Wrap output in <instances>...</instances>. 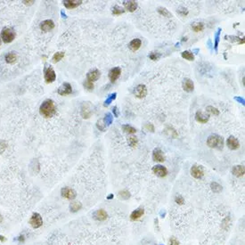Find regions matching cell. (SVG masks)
<instances>
[{"instance_id":"obj_38","label":"cell","mask_w":245,"mask_h":245,"mask_svg":"<svg viewBox=\"0 0 245 245\" xmlns=\"http://www.w3.org/2000/svg\"><path fill=\"white\" fill-rule=\"evenodd\" d=\"M128 143H129V145L131 146V147H136V146H137V138L136 137H129V139H128Z\"/></svg>"},{"instance_id":"obj_56","label":"cell","mask_w":245,"mask_h":245,"mask_svg":"<svg viewBox=\"0 0 245 245\" xmlns=\"http://www.w3.org/2000/svg\"><path fill=\"white\" fill-rule=\"evenodd\" d=\"M187 40V38H183V41H186Z\"/></svg>"},{"instance_id":"obj_10","label":"cell","mask_w":245,"mask_h":245,"mask_svg":"<svg viewBox=\"0 0 245 245\" xmlns=\"http://www.w3.org/2000/svg\"><path fill=\"white\" fill-rule=\"evenodd\" d=\"M57 93L60 95H70L72 93V87H71V85L70 83H63L61 85V87L58 88Z\"/></svg>"},{"instance_id":"obj_40","label":"cell","mask_w":245,"mask_h":245,"mask_svg":"<svg viewBox=\"0 0 245 245\" xmlns=\"http://www.w3.org/2000/svg\"><path fill=\"white\" fill-rule=\"evenodd\" d=\"M206 111H207L208 112H209L210 114H213V115L219 114V111H218L217 108L213 107V106H210V105L206 108Z\"/></svg>"},{"instance_id":"obj_50","label":"cell","mask_w":245,"mask_h":245,"mask_svg":"<svg viewBox=\"0 0 245 245\" xmlns=\"http://www.w3.org/2000/svg\"><path fill=\"white\" fill-rule=\"evenodd\" d=\"M6 238L5 237L4 235H1V234H0V242L4 243V242H6Z\"/></svg>"},{"instance_id":"obj_30","label":"cell","mask_w":245,"mask_h":245,"mask_svg":"<svg viewBox=\"0 0 245 245\" xmlns=\"http://www.w3.org/2000/svg\"><path fill=\"white\" fill-rule=\"evenodd\" d=\"M122 129L124 132H126V133H129V134H135V133L137 132V129H136L135 128H133L132 126H130V125H128V124H126V125H123Z\"/></svg>"},{"instance_id":"obj_22","label":"cell","mask_w":245,"mask_h":245,"mask_svg":"<svg viewBox=\"0 0 245 245\" xmlns=\"http://www.w3.org/2000/svg\"><path fill=\"white\" fill-rule=\"evenodd\" d=\"M232 173L236 176H243L244 175V166L236 165L232 169Z\"/></svg>"},{"instance_id":"obj_15","label":"cell","mask_w":245,"mask_h":245,"mask_svg":"<svg viewBox=\"0 0 245 245\" xmlns=\"http://www.w3.org/2000/svg\"><path fill=\"white\" fill-rule=\"evenodd\" d=\"M226 145L228 146V148L231 149V150H237L238 148L240 147L239 141L234 137H233V136H231V137L227 138Z\"/></svg>"},{"instance_id":"obj_3","label":"cell","mask_w":245,"mask_h":245,"mask_svg":"<svg viewBox=\"0 0 245 245\" xmlns=\"http://www.w3.org/2000/svg\"><path fill=\"white\" fill-rule=\"evenodd\" d=\"M1 38L5 43H11L15 38V32L11 28H4L1 32Z\"/></svg>"},{"instance_id":"obj_24","label":"cell","mask_w":245,"mask_h":245,"mask_svg":"<svg viewBox=\"0 0 245 245\" xmlns=\"http://www.w3.org/2000/svg\"><path fill=\"white\" fill-rule=\"evenodd\" d=\"M141 45H142V41L139 38H135L129 43V46L130 50H132V51H137L138 49L140 48Z\"/></svg>"},{"instance_id":"obj_52","label":"cell","mask_w":245,"mask_h":245,"mask_svg":"<svg viewBox=\"0 0 245 245\" xmlns=\"http://www.w3.org/2000/svg\"><path fill=\"white\" fill-rule=\"evenodd\" d=\"M61 16H62V18H67V16H66L65 13H64L63 11H61Z\"/></svg>"},{"instance_id":"obj_4","label":"cell","mask_w":245,"mask_h":245,"mask_svg":"<svg viewBox=\"0 0 245 245\" xmlns=\"http://www.w3.org/2000/svg\"><path fill=\"white\" fill-rule=\"evenodd\" d=\"M29 224L31 225V226L34 229H38L39 227L42 226L43 225V219L41 215L38 213V212H34L31 215V218L29 220Z\"/></svg>"},{"instance_id":"obj_13","label":"cell","mask_w":245,"mask_h":245,"mask_svg":"<svg viewBox=\"0 0 245 245\" xmlns=\"http://www.w3.org/2000/svg\"><path fill=\"white\" fill-rule=\"evenodd\" d=\"M120 74H121V69L120 67H115V68L110 70V72H109V78L113 83V82H115L120 78Z\"/></svg>"},{"instance_id":"obj_18","label":"cell","mask_w":245,"mask_h":245,"mask_svg":"<svg viewBox=\"0 0 245 245\" xmlns=\"http://www.w3.org/2000/svg\"><path fill=\"white\" fill-rule=\"evenodd\" d=\"M123 6H125L126 10H128L129 12H134L137 8V3L136 1H133V0L124 1L123 2Z\"/></svg>"},{"instance_id":"obj_26","label":"cell","mask_w":245,"mask_h":245,"mask_svg":"<svg viewBox=\"0 0 245 245\" xmlns=\"http://www.w3.org/2000/svg\"><path fill=\"white\" fill-rule=\"evenodd\" d=\"M81 208H82V204L80 202H78V201H72L70 204V209L73 213L78 212L79 209H81Z\"/></svg>"},{"instance_id":"obj_19","label":"cell","mask_w":245,"mask_h":245,"mask_svg":"<svg viewBox=\"0 0 245 245\" xmlns=\"http://www.w3.org/2000/svg\"><path fill=\"white\" fill-rule=\"evenodd\" d=\"M183 88L186 92H192L194 89V84L190 78H184L183 81Z\"/></svg>"},{"instance_id":"obj_32","label":"cell","mask_w":245,"mask_h":245,"mask_svg":"<svg viewBox=\"0 0 245 245\" xmlns=\"http://www.w3.org/2000/svg\"><path fill=\"white\" fill-rule=\"evenodd\" d=\"M63 57H64V53H63V52H57V53H55V54H54L52 60H53V62L56 63V62L61 61Z\"/></svg>"},{"instance_id":"obj_37","label":"cell","mask_w":245,"mask_h":245,"mask_svg":"<svg viewBox=\"0 0 245 245\" xmlns=\"http://www.w3.org/2000/svg\"><path fill=\"white\" fill-rule=\"evenodd\" d=\"M119 197L123 200H128L130 197V192L128 190H122L119 192Z\"/></svg>"},{"instance_id":"obj_45","label":"cell","mask_w":245,"mask_h":245,"mask_svg":"<svg viewBox=\"0 0 245 245\" xmlns=\"http://www.w3.org/2000/svg\"><path fill=\"white\" fill-rule=\"evenodd\" d=\"M177 12H178L179 15H181L182 16H185L188 15V11L184 7H180L178 10H177Z\"/></svg>"},{"instance_id":"obj_20","label":"cell","mask_w":245,"mask_h":245,"mask_svg":"<svg viewBox=\"0 0 245 245\" xmlns=\"http://www.w3.org/2000/svg\"><path fill=\"white\" fill-rule=\"evenodd\" d=\"M209 119V116L206 113H204V112H201V111H198L195 114V120L200 123L208 122Z\"/></svg>"},{"instance_id":"obj_44","label":"cell","mask_w":245,"mask_h":245,"mask_svg":"<svg viewBox=\"0 0 245 245\" xmlns=\"http://www.w3.org/2000/svg\"><path fill=\"white\" fill-rule=\"evenodd\" d=\"M96 125H97V128H98V129H100V130H102V131L105 130V127H106V125L104 124L103 120H98Z\"/></svg>"},{"instance_id":"obj_51","label":"cell","mask_w":245,"mask_h":245,"mask_svg":"<svg viewBox=\"0 0 245 245\" xmlns=\"http://www.w3.org/2000/svg\"><path fill=\"white\" fill-rule=\"evenodd\" d=\"M23 3H24V4H26V5H29V4H30V5H31V4H33V3H34V1H23Z\"/></svg>"},{"instance_id":"obj_5","label":"cell","mask_w":245,"mask_h":245,"mask_svg":"<svg viewBox=\"0 0 245 245\" xmlns=\"http://www.w3.org/2000/svg\"><path fill=\"white\" fill-rule=\"evenodd\" d=\"M61 194L63 198L67 200H73L76 198L77 192L74 189L70 187H63L61 190Z\"/></svg>"},{"instance_id":"obj_36","label":"cell","mask_w":245,"mask_h":245,"mask_svg":"<svg viewBox=\"0 0 245 245\" xmlns=\"http://www.w3.org/2000/svg\"><path fill=\"white\" fill-rule=\"evenodd\" d=\"M112 15H122L125 13V10L122 9L120 6H115L114 7L112 8Z\"/></svg>"},{"instance_id":"obj_39","label":"cell","mask_w":245,"mask_h":245,"mask_svg":"<svg viewBox=\"0 0 245 245\" xmlns=\"http://www.w3.org/2000/svg\"><path fill=\"white\" fill-rule=\"evenodd\" d=\"M161 56V54H160V53H157V52H152V53H150V54H148V57H149L151 60H153V61L158 60Z\"/></svg>"},{"instance_id":"obj_9","label":"cell","mask_w":245,"mask_h":245,"mask_svg":"<svg viewBox=\"0 0 245 245\" xmlns=\"http://www.w3.org/2000/svg\"><path fill=\"white\" fill-rule=\"evenodd\" d=\"M153 173L159 177H165L168 175V169L162 165H156L153 168Z\"/></svg>"},{"instance_id":"obj_48","label":"cell","mask_w":245,"mask_h":245,"mask_svg":"<svg viewBox=\"0 0 245 245\" xmlns=\"http://www.w3.org/2000/svg\"><path fill=\"white\" fill-rule=\"evenodd\" d=\"M146 128L147 130L151 131V132H154V126H153V124L147 123V124H146Z\"/></svg>"},{"instance_id":"obj_34","label":"cell","mask_w":245,"mask_h":245,"mask_svg":"<svg viewBox=\"0 0 245 245\" xmlns=\"http://www.w3.org/2000/svg\"><path fill=\"white\" fill-rule=\"evenodd\" d=\"M112 120H113V117H112V113H106L105 116H104V119H103V122L106 126H110L112 123Z\"/></svg>"},{"instance_id":"obj_55","label":"cell","mask_w":245,"mask_h":245,"mask_svg":"<svg viewBox=\"0 0 245 245\" xmlns=\"http://www.w3.org/2000/svg\"><path fill=\"white\" fill-rule=\"evenodd\" d=\"M193 52H195V54H198L197 52H199V49H194V50H193Z\"/></svg>"},{"instance_id":"obj_27","label":"cell","mask_w":245,"mask_h":245,"mask_svg":"<svg viewBox=\"0 0 245 245\" xmlns=\"http://www.w3.org/2000/svg\"><path fill=\"white\" fill-rule=\"evenodd\" d=\"M192 29L195 32L202 31L204 30V24L202 23H194L192 24Z\"/></svg>"},{"instance_id":"obj_41","label":"cell","mask_w":245,"mask_h":245,"mask_svg":"<svg viewBox=\"0 0 245 245\" xmlns=\"http://www.w3.org/2000/svg\"><path fill=\"white\" fill-rule=\"evenodd\" d=\"M14 242H17L18 244H23L25 243V236L24 234H20L19 236H17L14 239Z\"/></svg>"},{"instance_id":"obj_57","label":"cell","mask_w":245,"mask_h":245,"mask_svg":"<svg viewBox=\"0 0 245 245\" xmlns=\"http://www.w3.org/2000/svg\"><path fill=\"white\" fill-rule=\"evenodd\" d=\"M0 46H1V38H0Z\"/></svg>"},{"instance_id":"obj_33","label":"cell","mask_w":245,"mask_h":245,"mask_svg":"<svg viewBox=\"0 0 245 245\" xmlns=\"http://www.w3.org/2000/svg\"><path fill=\"white\" fill-rule=\"evenodd\" d=\"M210 187H211L212 191L214 192H220L222 191V186L218 184V183H217V182H212L210 184Z\"/></svg>"},{"instance_id":"obj_23","label":"cell","mask_w":245,"mask_h":245,"mask_svg":"<svg viewBox=\"0 0 245 245\" xmlns=\"http://www.w3.org/2000/svg\"><path fill=\"white\" fill-rule=\"evenodd\" d=\"M92 113V111L88 107V103H83L81 107V115L84 119H88Z\"/></svg>"},{"instance_id":"obj_21","label":"cell","mask_w":245,"mask_h":245,"mask_svg":"<svg viewBox=\"0 0 245 245\" xmlns=\"http://www.w3.org/2000/svg\"><path fill=\"white\" fill-rule=\"evenodd\" d=\"M144 213H145V209H144L143 208H138V209H137L136 210H134V211L131 213L130 215L131 220H133V221L137 220V219H139V218L144 215Z\"/></svg>"},{"instance_id":"obj_17","label":"cell","mask_w":245,"mask_h":245,"mask_svg":"<svg viewBox=\"0 0 245 245\" xmlns=\"http://www.w3.org/2000/svg\"><path fill=\"white\" fill-rule=\"evenodd\" d=\"M101 76V72H100L98 70H93L91 71H89L87 74V80L88 81H91V82H94L95 80H97L98 78Z\"/></svg>"},{"instance_id":"obj_42","label":"cell","mask_w":245,"mask_h":245,"mask_svg":"<svg viewBox=\"0 0 245 245\" xmlns=\"http://www.w3.org/2000/svg\"><path fill=\"white\" fill-rule=\"evenodd\" d=\"M175 201H176V202L177 203V204H179V205H182V204H184V197L182 196V195H180V194H177L176 197H175Z\"/></svg>"},{"instance_id":"obj_7","label":"cell","mask_w":245,"mask_h":245,"mask_svg":"<svg viewBox=\"0 0 245 245\" xmlns=\"http://www.w3.org/2000/svg\"><path fill=\"white\" fill-rule=\"evenodd\" d=\"M56 78V75L53 68L48 67L45 69V80L46 83H52Z\"/></svg>"},{"instance_id":"obj_53","label":"cell","mask_w":245,"mask_h":245,"mask_svg":"<svg viewBox=\"0 0 245 245\" xmlns=\"http://www.w3.org/2000/svg\"><path fill=\"white\" fill-rule=\"evenodd\" d=\"M113 198V194L112 193H111V194H109V196H107V199L108 200H111Z\"/></svg>"},{"instance_id":"obj_31","label":"cell","mask_w":245,"mask_h":245,"mask_svg":"<svg viewBox=\"0 0 245 245\" xmlns=\"http://www.w3.org/2000/svg\"><path fill=\"white\" fill-rule=\"evenodd\" d=\"M182 57L184 58L185 60H188V61H193L194 60V55L190 51H184L182 53Z\"/></svg>"},{"instance_id":"obj_25","label":"cell","mask_w":245,"mask_h":245,"mask_svg":"<svg viewBox=\"0 0 245 245\" xmlns=\"http://www.w3.org/2000/svg\"><path fill=\"white\" fill-rule=\"evenodd\" d=\"M5 60L7 63H14L17 60V54L15 52H10L7 53L5 56Z\"/></svg>"},{"instance_id":"obj_8","label":"cell","mask_w":245,"mask_h":245,"mask_svg":"<svg viewBox=\"0 0 245 245\" xmlns=\"http://www.w3.org/2000/svg\"><path fill=\"white\" fill-rule=\"evenodd\" d=\"M93 217L96 221L102 222V221H105L107 219L108 214L104 209H97L96 211H95L93 214Z\"/></svg>"},{"instance_id":"obj_6","label":"cell","mask_w":245,"mask_h":245,"mask_svg":"<svg viewBox=\"0 0 245 245\" xmlns=\"http://www.w3.org/2000/svg\"><path fill=\"white\" fill-rule=\"evenodd\" d=\"M134 95L136 97H137L139 99L145 98L147 95V88H146V85L140 84L137 86L134 89Z\"/></svg>"},{"instance_id":"obj_12","label":"cell","mask_w":245,"mask_h":245,"mask_svg":"<svg viewBox=\"0 0 245 245\" xmlns=\"http://www.w3.org/2000/svg\"><path fill=\"white\" fill-rule=\"evenodd\" d=\"M54 28V23L52 20H45L40 23V30L44 32H48Z\"/></svg>"},{"instance_id":"obj_43","label":"cell","mask_w":245,"mask_h":245,"mask_svg":"<svg viewBox=\"0 0 245 245\" xmlns=\"http://www.w3.org/2000/svg\"><path fill=\"white\" fill-rule=\"evenodd\" d=\"M84 87L87 89H88V90H92L93 88H94V83L91 82V81L86 80L84 82Z\"/></svg>"},{"instance_id":"obj_47","label":"cell","mask_w":245,"mask_h":245,"mask_svg":"<svg viewBox=\"0 0 245 245\" xmlns=\"http://www.w3.org/2000/svg\"><path fill=\"white\" fill-rule=\"evenodd\" d=\"M234 99L235 100L236 102H238L239 103L243 104V105H244V104H245L244 98H243V97H241V96H235V97H234Z\"/></svg>"},{"instance_id":"obj_35","label":"cell","mask_w":245,"mask_h":245,"mask_svg":"<svg viewBox=\"0 0 245 245\" xmlns=\"http://www.w3.org/2000/svg\"><path fill=\"white\" fill-rule=\"evenodd\" d=\"M116 96H117V93H113V94L110 95L107 99L104 101V103H103V105H104V106H108V105H110V104L112 103V101H114V100L116 99Z\"/></svg>"},{"instance_id":"obj_49","label":"cell","mask_w":245,"mask_h":245,"mask_svg":"<svg viewBox=\"0 0 245 245\" xmlns=\"http://www.w3.org/2000/svg\"><path fill=\"white\" fill-rule=\"evenodd\" d=\"M112 112L114 113L115 117H118V116H119V112H118V108H117V106L113 107V109H112Z\"/></svg>"},{"instance_id":"obj_16","label":"cell","mask_w":245,"mask_h":245,"mask_svg":"<svg viewBox=\"0 0 245 245\" xmlns=\"http://www.w3.org/2000/svg\"><path fill=\"white\" fill-rule=\"evenodd\" d=\"M62 3L66 8L73 9V8H76L78 6H80L82 4V1L81 0H65Z\"/></svg>"},{"instance_id":"obj_46","label":"cell","mask_w":245,"mask_h":245,"mask_svg":"<svg viewBox=\"0 0 245 245\" xmlns=\"http://www.w3.org/2000/svg\"><path fill=\"white\" fill-rule=\"evenodd\" d=\"M169 245H179V242L176 237H171L169 240Z\"/></svg>"},{"instance_id":"obj_29","label":"cell","mask_w":245,"mask_h":245,"mask_svg":"<svg viewBox=\"0 0 245 245\" xmlns=\"http://www.w3.org/2000/svg\"><path fill=\"white\" fill-rule=\"evenodd\" d=\"M158 13L161 15L164 16V17H168V18H170V17H172V15H171V13L169 12V10H167L166 8L164 7H159L158 8Z\"/></svg>"},{"instance_id":"obj_28","label":"cell","mask_w":245,"mask_h":245,"mask_svg":"<svg viewBox=\"0 0 245 245\" xmlns=\"http://www.w3.org/2000/svg\"><path fill=\"white\" fill-rule=\"evenodd\" d=\"M221 28H218L217 32L215 33V43H214V49L215 51H218V43H219V38H220V33H221Z\"/></svg>"},{"instance_id":"obj_1","label":"cell","mask_w":245,"mask_h":245,"mask_svg":"<svg viewBox=\"0 0 245 245\" xmlns=\"http://www.w3.org/2000/svg\"><path fill=\"white\" fill-rule=\"evenodd\" d=\"M56 112V108L54 105V103L53 100L47 99L44 101L42 103V104L40 105L39 108V112L43 117H45L46 119L51 118L55 114Z\"/></svg>"},{"instance_id":"obj_2","label":"cell","mask_w":245,"mask_h":245,"mask_svg":"<svg viewBox=\"0 0 245 245\" xmlns=\"http://www.w3.org/2000/svg\"><path fill=\"white\" fill-rule=\"evenodd\" d=\"M207 146L210 148H216L220 150L224 146V139L222 137L217 134L210 135L207 139Z\"/></svg>"},{"instance_id":"obj_11","label":"cell","mask_w":245,"mask_h":245,"mask_svg":"<svg viewBox=\"0 0 245 245\" xmlns=\"http://www.w3.org/2000/svg\"><path fill=\"white\" fill-rule=\"evenodd\" d=\"M191 175L194 178L196 179H200L201 178L203 175H204V172H203V169L201 166H197V165H193L191 168Z\"/></svg>"},{"instance_id":"obj_54","label":"cell","mask_w":245,"mask_h":245,"mask_svg":"<svg viewBox=\"0 0 245 245\" xmlns=\"http://www.w3.org/2000/svg\"><path fill=\"white\" fill-rule=\"evenodd\" d=\"M3 222V217H2V215L0 214V223Z\"/></svg>"},{"instance_id":"obj_14","label":"cell","mask_w":245,"mask_h":245,"mask_svg":"<svg viewBox=\"0 0 245 245\" xmlns=\"http://www.w3.org/2000/svg\"><path fill=\"white\" fill-rule=\"evenodd\" d=\"M153 159L154 161H158V162H163L165 161V156L164 153L161 151L160 148H156L154 149L153 152Z\"/></svg>"}]
</instances>
